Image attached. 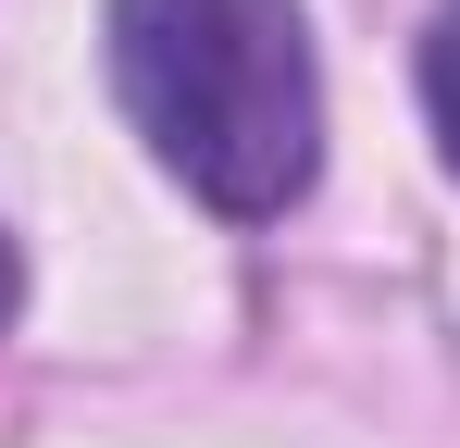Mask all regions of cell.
Here are the masks:
<instances>
[{
  "label": "cell",
  "mask_w": 460,
  "mask_h": 448,
  "mask_svg": "<svg viewBox=\"0 0 460 448\" xmlns=\"http://www.w3.org/2000/svg\"><path fill=\"white\" fill-rule=\"evenodd\" d=\"M112 87L137 138L236 224H274L323 162L299 0H112Z\"/></svg>",
  "instance_id": "6da1fadb"
},
{
  "label": "cell",
  "mask_w": 460,
  "mask_h": 448,
  "mask_svg": "<svg viewBox=\"0 0 460 448\" xmlns=\"http://www.w3.org/2000/svg\"><path fill=\"white\" fill-rule=\"evenodd\" d=\"M423 112H436V149L460 175V0H436V25H423Z\"/></svg>",
  "instance_id": "7a4b0ae2"
},
{
  "label": "cell",
  "mask_w": 460,
  "mask_h": 448,
  "mask_svg": "<svg viewBox=\"0 0 460 448\" xmlns=\"http://www.w3.org/2000/svg\"><path fill=\"white\" fill-rule=\"evenodd\" d=\"M13 299H25V274H13V237H0V324H13Z\"/></svg>",
  "instance_id": "3957f363"
}]
</instances>
